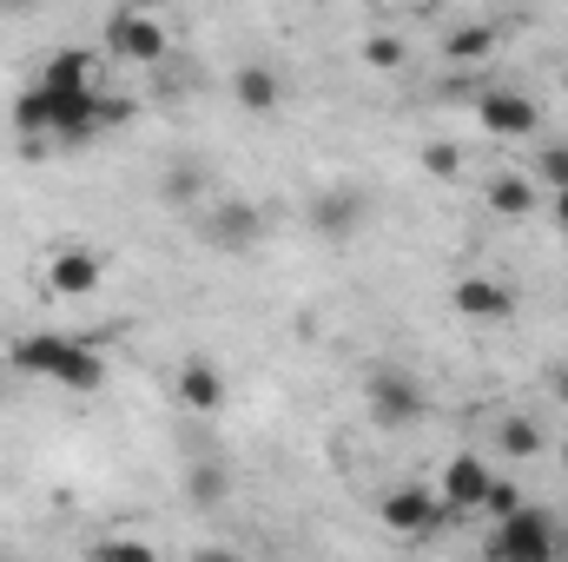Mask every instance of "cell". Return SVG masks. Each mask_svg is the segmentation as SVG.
Masks as SVG:
<instances>
[{
    "mask_svg": "<svg viewBox=\"0 0 568 562\" xmlns=\"http://www.w3.org/2000/svg\"><path fill=\"white\" fill-rule=\"evenodd\" d=\"M7 364L20 378H40V384H60L73 398H93L106 391V358L87 344V338H60V331H33V338H13Z\"/></svg>",
    "mask_w": 568,
    "mask_h": 562,
    "instance_id": "6da1fadb",
    "label": "cell"
},
{
    "mask_svg": "<svg viewBox=\"0 0 568 562\" xmlns=\"http://www.w3.org/2000/svg\"><path fill=\"white\" fill-rule=\"evenodd\" d=\"M556 523H549V510H529V503H516L509 516H496V530H489V556L496 562H549L556 556Z\"/></svg>",
    "mask_w": 568,
    "mask_h": 562,
    "instance_id": "7a4b0ae2",
    "label": "cell"
},
{
    "mask_svg": "<svg viewBox=\"0 0 568 562\" xmlns=\"http://www.w3.org/2000/svg\"><path fill=\"white\" fill-rule=\"evenodd\" d=\"M106 53H113L120 67H159V60L172 53V33H165V20L145 13V7H113V13H106Z\"/></svg>",
    "mask_w": 568,
    "mask_h": 562,
    "instance_id": "3957f363",
    "label": "cell"
},
{
    "mask_svg": "<svg viewBox=\"0 0 568 562\" xmlns=\"http://www.w3.org/2000/svg\"><path fill=\"white\" fill-rule=\"evenodd\" d=\"M199 239L212 252H258L265 245V205L245 199V192H225L205 219H199Z\"/></svg>",
    "mask_w": 568,
    "mask_h": 562,
    "instance_id": "277c9868",
    "label": "cell"
},
{
    "mask_svg": "<svg viewBox=\"0 0 568 562\" xmlns=\"http://www.w3.org/2000/svg\"><path fill=\"white\" fill-rule=\"evenodd\" d=\"M364 404H371V423H384V430H410V423L429 411L424 384H417L410 371H397V364H377V371L364 378Z\"/></svg>",
    "mask_w": 568,
    "mask_h": 562,
    "instance_id": "5b68a950",
    "label": "cell"
},
{
    "mask_svg": "<svg viewBox=\"0 0 568 562\" xmlns=\"http://www.w3.org/2000/svg\"><path fill=\"white\" fill-rule=\"evenodd\" d=\"M364 219H371V192H364V185H324V192L311 199V232H317L324 245H351V239L364 232Z\"/></svg>",
    "mask_w": 568,
    "mask_h": 562,
    "instance_id": "8992f818",
    "label": "cell"
},
{
    "mask_svg": "<svg viewBox=\"0 0 568 562\" xmlns=\"http://www.w3.org/2000/svg\"><path fill=\"white\" fill-rule=\"evenodd\" d=\"M476 120H483L489 140H536V127H542L536 100L516 93V87H483L476 93Z\"/></svg>",
    "mask_w": 568,
    "mask_h": 562,
    "instance_id": "52a82bcc",
    "label": "cell"
},
{
    "mask_svg": "<svg viewBox=\"0 0 568 562\" xmlns=\"http://www.w3.org/2000/svg\"><path fill=\"white\" fill-rule=\"evenodd\" d=\"M489 483H496L489 456H483V450H456V456L443 463L436 496H443V510H449V516H476V510H483V496H489Z\"/></svg>",
    "mask_w": 568,
    "mask_h": 562,
    "instance_id": "ba28073f",
    "label": "cell"
},
{
    "mask_svg": "<svg viewBox=\"0 0 568 562\" xmlns=\"http://www.w3.org/2000/svg\"><path fill=\"white\" fill-rule=\"evenodd\" d=\"M172 404L192 411V418H219V411L232 404V384H225V371H219L212 358H185L179 378H172Z\"/></svg>",
    "mask_w": 568,
    "mask_h": 562,
    "instance_id": "9c48e42d",
    "label": "cell"
},
{
    "mask_svg": "<svg viewBox=\"0 0 568 562\" xmlns=\"http://www.w3.org/2000/svg\"><path fill=\"white\" fill-rule=\"evenodd\" d=\"M377 516H384V530H390V536H429L449 510H443V496H436V490H424V483H404V490H384Z\"/></svg>",
    "mask_w": 568,
    "mask_h": 562,
    "instance_id": "30bf717a",
    "label": "cell"
},
{
    "mask_svg": "<svg viewBox=\"0 0 568 562\" xmlns=\"http://www.w3.org/2000/svg\"><path fill=\"white\" fill-rule=\"evenodd\" d=\"M100 279H106V265H100L93 245H80V239L53 245V259H47V291H53V298H93Z\"/></svg>",
    "mask_w": 568,
    "mask_h": 562,
    "instance_id": "8fae6325",
    "label": "cell"
},
{
    "mask_svg": "<svg viewBox=\"0 0 568 562\" xmlns=\"http://www.w3.org/2000/svg\"><path fill=\"white\" fill-rule=\"evenodd\" d=\"M449 304H456V318H469V324H503L509 311H516V298H509V284L503 279H456L449 291Z\"/></svg>",
    "mask_w": 568,
    "mask_h": 562,
    "instance_id": "7c38bea8",
    "label": "cell"
},
{
    "mask_svg": "<svg viewBox=\"0 0 568 562\" xmlns=\"http://www.w3.org/2000/svg\"><path fill=\"white\" fill-rule=\"evenodd\" d=\"M232 100H239L245 113H278L284 107V73L278 67H265V60L239 67V73H232Z\"/></svg>",
    "mask_w": 568,
    "mask_h": 562,
    "instance_id": "4fadbf2b",
    "label": "cell"
},
{
    "mask_svg": "<svg viewBox=\"0 0 568 562\" xmlns=\"http://www.w3.org/2000/svg\"><path fill=\"white\" fill-rule=\"evenodd\" d=\"M483 199H489V212H503V219H529V212H536V179L496 172V179L483 185Z\"/></svg>",
    "mask_w": 568,
    "mask_h": 562,
    "instance_id": "5bb4252c",
    "label": "cell"
},
{
    "mask_svg": "<svg viewBox=\"0 0 568 562\" xmlns=\"http://www.w3.org/2000/svg\"><path fill=\"white\" fill-rule=\"evenodd\" d=\"M489 53H496V27H483V20H463L443 33V60H456V67H476Z\"/></svg>",
    "mask_w": 568,
    "mask_h": 562,
    "instance_id": "9a60e30c",
    "label": "cell"
},
{
    "mask_svg": "<svg viewBox=\"0 0 568 562\" xmlns=\"http://www.w3.org/2000/svg\"><path fill=\"white\" fill-rule=\"evenodd\" d=\"M542 450H549L542 423H529V418H503L496 423V456H542Z\"/></svg>",
    "mask_w": 568,
    "mask_h": 562,
    "instance_id": "2e32d148",
    "label": "cell"
},
{
    "mask_svg": "<svg viewBox=\"0 0 568 562\" xmlns=\"http://www.w3.org/2000/svg\"><path fill=\"white\" fill-rule=\"evenodd\" d=\"M40 80H47V87H100V80H93V60H87L80 47H60V53H47Z\"/></svg>",
    "mask_w": 568,
    "mask_h": 562,
    "instance_id": "e0dca14e",
    "label": "cell"
},
{
    "mask_svg": "<svg viewBox=\"0 0 568 562\" xmlns=\"http://www.w3.org/2000/svg\"><path fill=\"white\" fill-rule=\"evenodd\" d=\"M185 496H192L199 510H219V503L232 496V470H225V463H192V476H185Z\"/></svg>",
    "mask_w": 568,
    "mask_h": 562,
    "instance_id": "ac0fdd59",
    "label": "cell"
},
{
    "mask_svg": "<svg viewBox=\"0 0 568 562\" xmlns=\"http://www.w3.org/2000/svg\"><path fill=\"white\" fill-rule=\"evenodd\" d=\"M159 199H165V205H192V199H199V165H172V172L159 179Z\"/></svg>",
    "mask_w": 568,
    "mask_h": 562,
    "instance_id": "d6986e66",
    "label": "cell"
},
{
    "mask_svg": "<svg viewBox=\"0 0 568 562\" xmlns=\"http://www.w3.org/2000/svg\"><path fill=\"white\" fill-rule=\"evenodd\" d=\"M364 60H371L377 73H397V67H404V40H390V33H371V40H364Z\"/></svg>",
    "mask_w": 568,
    "mask_h": 562,
    "instance_id": "ffe728a7",
    "label": "cell"
},
{
    "mask_svg": "<svg viewBox=\"0 0 568 562\" xmlns=\"http://www.w3.org/2000/svg\"><path fill=\"white\" fill-rule=\"evenodd\" d=\"M536 179L556 192V185H568V145H549L542 159H536Z\"/></svg>",
    "mask_w": 568,
    "mask_h": 562,
    "instance_id": "44dd1931",
    "label": "cell"
},
{
    "mask_svg": "<svg viewBox=\"0 0 568 562\" xmlns=\"http://www.w3.org/2000/svg\"><path fill=\"white\" fill-rule=\"evenodd\" d=\"M516 503H523V490H516L509 476H496V483H489V496H483V510H489V516H509Z\"/></svg>",
    "mask_w": 568,
    "mask_h": 562,
    "instance_id": "7402d4cb",
    "label": "cell"
},
{
    "mask_svg": "<svg viewBox=\"0 0 568 562\" xmlns=\"http://www.w3.org/2000/svg\"><path fill=\"white\" fill-rule=\"evenodd\" d=\"M456 165H463L456 145H424V172L429 179H456Z\"/></svg>",
    "mask_w": 568,
    "mask_h": 562,
    "instance_id": "603a6c76",
    "label": "cell"
},
{
    "mask_svg": "<svg viewBox=\"0 0 568 562\" xmlns=\"http://www.w3.org/2000/svg\"><path fill=\"white\" fill-rule=\"evenodd\" d=\"M93 556H152V543H126V536H106V543H93Z\"/></svg>",
    "mask_w": 568,
    "mask_h": 562,
    "instance_id": "cb8c5ba5",
    "label": "cell"
},
{
    "mask_svg": "<svg viewBox=\"0 0 568 562\" xmlns=\"http://www.w3.org/2000/svg\"><path fill=\"white\" fill-rule=\"evenodd\" d=\"M549 212H556V232L568 239V185H556V199H549Z\"/></svg>",
    "mask_w": 568,
    "mask_h": 562,
    "instance_id": "d4e9b609",
    "label": "cell"
},
{
    "mask_svg": "<svg viewBox=\"0 0 568 562\" xmlns=\"http://www.w3.org/2000/svg\"><path fill=\"white\" fill-rule=\"evenodd\" d=\"M0 7H7V13H13V7H20V13H33V7H40V0H0Z\"/></svg>",
    "mask_w": 568,
    "mask_h": 562,
    "instance_id": "484cf974",
    "label": "cell"
},
{
    "mask_svg": "<svg viewBox=\"0 0 568 562\" xmlns=\"http://www.w3.org/2000/svg\"><path fill=\"white\" fill-rule=\"evenodd\" d=\"M556 398H562V404H568V364H562V371H556Z\"/></svg>",
    "mask_w": 568,
    "mask_h": 562,
    "instance_id": "4316f807",
    "label": "cell"
},
{
    "mask_svg": "<svg viewBox=\"0 0 568 562\" xmlns=\"http://www.w3.org/2000/svg\"><path fill=\"white\" fill-rule=\"evenodd\" d=\"M562 463H568V443H562Z\"/></svg>",
    "mask_w": 568,
    "mask_h": 562,
    "instance_id": "83f0119b",
    "label": "cell"
},
{
    "mask_svg": "<svg viewBox=\"0 0 568 562\" xmlns=\"http://www.w3.org/2000/svg\"><path fill=\"white\" fill-rule=\"evenodd\" d=\"M562 80H568V73H562Z\"/></svg>",
    "mask_w": 568,
    "mask_h": 562,
    "instance_id": "f1b7e54d",
    "label": "cell"
}]
</instances>
